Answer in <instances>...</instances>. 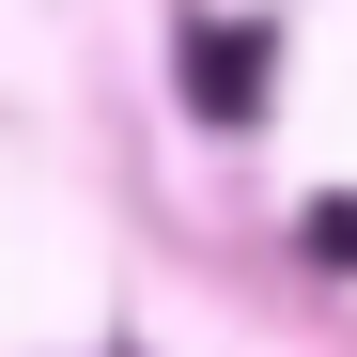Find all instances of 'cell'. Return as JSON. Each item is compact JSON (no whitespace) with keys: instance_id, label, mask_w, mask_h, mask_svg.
I'll return each instance as SVG.
<instances>
[{"instance_id":"cell-1","label":"cell","mask_w":357,"mask_h":357,"mask_svg":"<svg viewBox=\"0 0 357 357\" xmlns=\"http://www.w3.org/2000/svg\"><path fill=\"white\" fill-rule=\"evenodd\" d=\"M264 63H280V31H264V16L187 31V109H202V125H249V109H264Z\"/></svg>"},{"instance_id":"cell-2","label":"cell","mask_w":357,"mask_h":357,"mask_svg":"<svg viewBox=\"0 0 357 357\" xmlns=\"http://www.w3.org/2000/svg\"><path fill=\"white\" fill-rule=\"evenodd\" d=\"M311 264H357V202H311Z\"/></svg>"}]
</instances>
